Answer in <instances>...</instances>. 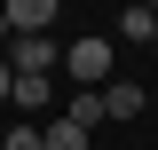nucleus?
<instances>
[{"mask_svg": "<svg viewBox=\"0 0 158 150\" xmlns=\"http://www.w3.org/2000/svg\"><path fill=\"white\" fill-rule=\"evenodd\" d=\"M0 24H8V40H48L56 0H8V8H0Z\"/></svg>", "mask_w": 158, "mask_h": 150, "instance_id": "nucleus-2", "label": "nucleus"}, {"mask_svg": "<svg viewBox=\"0 0 158 150\" xmlns=\"http://www.w3.org/2000/svg\"><path fill=\"white\" fill-rule=\"evenodd\" d=\"M40 150H87V134H79V127H71V119H56V127L40 134Z\"/></svg>", "mask_w": 158, "mask_h": 150, "instance_id": "nucleus-7", "label": "nucleus"}, {"mask_svg": "<svg viewBox=\"0 0 158 150\" xmlns=\"http://www.w3.org/2000/svg\"><path fill=\"white\" fill-rule=\"evenodd\" d=\"M150 48H158V8H150Z\"/></svg>", "mask_w": 158, "mask_h": 150, "instance_id": "nucleus-9", "label": "nucleus"}, {"mask_svg": "<svg viewBox=\"0 0 158 150\" xmlns=\"http://www.w3.org/2000/svg\"><path fill=\"white\" fill-rule=\"evenodd\" d=\"M48 95H56L48 79H16V87H8V103H16V111H48Z\"/></svg>", "mask_w": 158, "mask_h": 150, "instance_id": "nucleus-6", "label": "nucleus"}, {"mask_svg": "<svg viewBox=\"0 0 158 150\" xmlns=\"http://www.w3.org/2000/svg\"><path fill=\"white\" fill-rule=\"evenodd\" d=\"M63 119H71L79 134H87V127H103V119H111V111H103V87H71V103H63Z\"/></svg>", "mask_w": 158, "mask_h": 150, "instance_id": "nucleus-4", "label": "nucleus"}, {"mask_svg": "<svg viewBox=\"0 0 158 150\" xmlns=\"http://www.w3.org/2000/svg\"><path fill=\"white\" fill-rule=\"evenodd\" d=\"M0 150H8V142H0Z\"/></svg>", "mask_w": 158, "mask_h": 150, "instance_id": "nucleus-11", "label": "nucleus"}, {"mask_svg": "<svg viewBox=\"0 0 158 150\" xmlns=\"http://www.w3.org/2000/svg\"><path fill=\"white\" fill-rule=\"evenodd\" d=\"M103 111L111 119H142V87H118L111 79V87H103Z\"/></svg>", "mask_w": 158, "mask_h": 150, "instance_id": "nucleus-5", "label": "nucleus"}, {"mask_svg": "<svg viewBox=\"0 0 158 150\" xmlns=\"http://www.w3.org/2000/svg\"><path fill=\"white\" fill-rule=\"evenodd\" d=\"M16 79H48L56 71V40H16V63H8Z\"/></svg>", "mask_w": 158, "mask_h": 150, "instance_id": "nucleus-3", "label": "nucleus"}, {"mask_svg": "<svg viewBox=\"0 0 158 150\" xmlns=\"http://www.w3.org/2000/svg\"><path fill=\"white\" fill-rule=\"evenodd\" d=\"M0 40H8V24H0Z\"/></svg>", "mask_w": 158, "mask_h": 150, "instance_id": "nucleus-10", "label": "nucleus"}, {"mask_svg": "<svg viewBox=\"0 0 158 150\" xmlns=\"http://www.w3.org/2000/svg\"><path fill=\"white\" fill-rule=\"evenodd\" d=\"M63 71L87 79V87H111V40H71L63 48Z\"/></svg>", "mask_w": 158, "mask_h": 150, "instance_id": "nucleus-1", "label": "nucleus"}, {"mask_svg": "<svg viewBox=\"0 0 158 150\" xmlns=\"http://www.w3.org/2000/svg\"><path fill=\"white\" fill-rule=\"evenodd\" d=\"M8 87H16V71H8V63H0V103H8Z\"/></svg>", "mask_w": 158, "mask_h": 150, "instance_id": "nucleus-8", "label": "nucleus"}]
</instances>
